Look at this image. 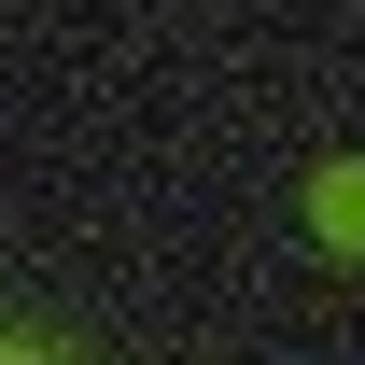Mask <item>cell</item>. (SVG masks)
Instances as JSON below:
<instances>
[{"label": "cell", "mask_w": 365, "mask_h": 365, "mask_svg": "<svg viewBox=\"0 0 365 365\" xmlns=\"http://www.w3.org/2000/svg\"><path fill=\"white\" fill-rule=\"evenodd\" d=\"M323 225H337V239H365V182H323Z\"/></svg>", "instance_id": "obj_1"}]
</instances>
